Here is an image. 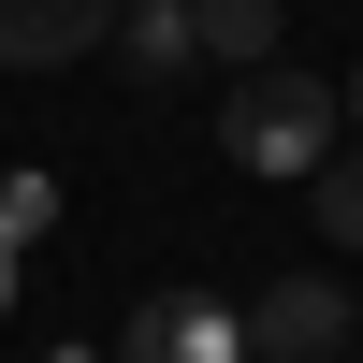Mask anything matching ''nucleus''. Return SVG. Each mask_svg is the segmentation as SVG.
<instances>
[{
	"label": "nucleus",
	"instance_id": "obj_9",
	"mask_svg": "<svg viewBox=\"0 0 363 363\" xmlns=\"http://www.w3.org/2000/svg\"><path fill=\"white\" fill-rule=\"evenodd\" d=\"M349 116H363V73H349Z\"/></svg>",
	"mask_w": 363,
	"mask_h": 363
},
{
	"label": "nucleus",
	"instance_id": "obj_6",
	"mask_svg": "<svg viewBox=\"0 0 363 363\" xmlns=\"http://www.w3.org/2000/svg\"><path fill=\"white\" fill-rule=\"evenodd\" d=\"M189 29H203V58H218V73H262V58H277V0H189Z\"/></svg>",
	"mask_w": 363,
	"mask_h": 363
},
{
	"label": "nucleus",
	"instance_id": "obj_3",
	"mask_svg": "<svg viewBox=\"0 0 363 363\" xmlns=\"http://www.w3.org/2000/svg\"><path fill=\"white\" fill-rule=\"evenodd\" d=\"M335 335H349V291H335V277H277V291L247 306V349H262V363H335Z\"/></svg>",
	"mask_w": 363,
	"mask_h": 363
},
{
	"label": "nucleus",
	"instance_id": "obj_4",
	"mask_svg": "<svg viewBox=\"0 0 363 363\" xmlns=\"http://www.w3.org/2000/svg\"><path fill=\"white\" fill-rule=\"evenodd\" d=\"M116 29V0H0V73H44V58H87Z\"/></svg>",
	"mask_w": 363,
	"mask_h": 363
},
{
	"label": "nucleus",
	"instance_id": "obj_8",
	"mask_svg": "<svg viewBox=\"0 0 363 363\" xmlns=\"http://www.w3.org/2000/svg\"><path fill=\"white\" fill-rule=\"evenodd\" d=\"M0 306H15V247H0Z\"/></svg>",
	"mask_w": 363,
	"mask_h": 363
},
{
	"label": "nucleus",
	"instance_id": "obj_2",
	"mask_svg": "<svg viewBox=\"0 0 363 363\" xmlns=\"http://www.w3.org/2000/svg\"><path fill=\"white\" fill-rule=\"evenodd\" d=\"M116 363H247V306H218V291H160V306H131Z\"/></svg>",
	"mask_w": 363,
	"mask_h": 363
},
{
	"label": "nucleus",
	"instance_id": "obj_5",
	"mask_svg": "<svg viewBox=\"0 0 363 363\" xmlns=\"http://www.w3.org/2000/svg\"><path fill=\"white\" fill-rule=\"evenodd\" d=\"M116 58H131V87H174V73L203 58L189 0H116Z\"/></svg>",
	"mask_w": 363,
	"mask_h": 363
},
{
	"label": "nucleus",
	"instance_id": "obj_7",
	"mask_svg": "<svg viewBox=\"0 0 363 363\" xmlns=\"http://www.w3.org/2000/svg\"><path fill=\"white\" fill-rule=\"evenodd\" d=\"M306 203H320V233H335V247H363V145H335V160L306 174Z\"/></svg>",
	"mask_w": 363,
	"mask_h": 363
},
{
	"label": "nucleus",
	"instance_id": "obj_1",
	"mask_svg": "<svg viewBox=\"0 0 363 363\" xmlns=\"http://www.w3.org/2000/svg\"><path fill=\"white\" fill-rule=\"evenodd\" d=\"M218 145H233V174H320V160H335V87L262 58V73H233Z\"/></svg>",
	"mask_w": 363,
	"mask_h": 363
}]
</instances>
